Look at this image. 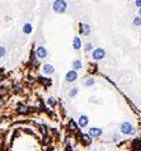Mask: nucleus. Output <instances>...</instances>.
Segmentation results:
<instances>
[{"instance_id": "nucleus-1", "label": "nucleus", "mask_w": 141, "mask_h": 151, "mask_svg": "<svg viewBox=\"0 0 141 151\" xmlns=\"http://www.w3.org/2000/svg\"><path fill=\"white\" fill-rule=\"evenodd\" d=\"M52 8H53V10H55L56 13L62 14V13H65L66 9H68V3H66L65 0H55V1H53Z\"/></svg>"}, {"instance_id": "nucleus-2", "label": "nucleus", "mask_w": 141, "mask_h": 151, "mask_svg": "<svg viewBox=\"0 0 141 151\" xmlns=\"http://www.w3.org/2000/svg\"><path fill=\"white\" fill-rule=\"evenodd\" d=\"M120 128H121V132L123 135H133L135 133V127H133L130 122H122Z\"/></svg>"}, {"instance_id": "nucleus-3", "label": "nucleus", "mask_w": 141, "mask_h": 151, "mask_svg": "<svg viewBox=\"0 0 141 151\" xmlns=\"http://www.w3.org/2000/svg\"><path fill=\"white\" fill-rule=\"evenodd\" d=\"M92 56H93V59H94L95 61H99V60H102V59H104V56H105V51L103 49H95L94 51H93V53H92Z\"/></svg>"}, {"instance_id": "nucleus-4", "label": "nucleus", "mask_w": 141, "mask_h": 151, "mask_svg": "<svg viewBox=\"0 0 141 151\" xmlns=\"http://www.w3.org/2000/svg\"><path fill=\"white\" fill-rule=\"evenodd\" d=\"M102 133H103V130H102V128H98V127H92L90 130L88 131V135L90 137H99V136H102Z\"/></svg>"}, {"instance_id": "nucleus-5", "label": "nucleus", "mask_w": 141, "mask_h": 151, "mask_svg": "<svg viewBox=\"0 0 141 151\" xmlns=\"http://www.w3.org/2000/svg\"><path fill=\"white\" fill-rule=\"evenodd\" d=\"M76 79H78V72H76L75 70L68 71V74H66V76H65V80L68 83H73V81H75Z\"/></svg>"}, {"instance_id": "nucleus-6", "label": "nucleus", "mask_w": 141, "mask_h": 151, "mask_svg": "<svg viewBox=\"0 0 141 151\" xmlns=\"http://www.w3.org/2000/svg\"><path fill=\"white\" fill-rule=\"evenodd\" d=\"M80 34H83V36H88L89 33H90V25L89 24H85V23H80Z\"/></svg>"}, {"instance_id": "nucleus-7", "label": "nucleus", "mask_w": 141, "mask_h": 151, "mask_svg": "<svg viewBox=\"0 0 141 151\" xmlns=\"http://www.w3.org/2000/svg\"><path fill=\"white\" fill-rule=\"evenodd\" d=\"M36 55H37L38 59H44V57L47 56V50L44 49L43 46H40V47H37V50H36Z\"/></svg>"}, {"instance_id": "nucleus-8", "label": "nucleus", "mask_w": 141, "mask_h": 151, "mask_svg": "<svg viewBox=\"0 0 141 151\" xmlns=\"http://www.w3.org/2000/svg\"><path fill=\"white\" fill-rule=\"evenodd\" d=\"M88 122H89V118H88V115H85V114H81L79 117V121H78V124L80 127H86L88 126Z\"/></svg>"}, {"instance_id": "nucleus-9", "label": "nucleus", "mask_w": 141, "mask_h": 151, "mask_svg": "<svg viewBox=\"0 0 141 151\" xmlns=\"http://www.w3.org/2000/svg\"><path fill=\"white\" fill-rule=\"evenodd\" d=\"M43 74H46V75H52L53 72H55V67H53L51 64H46V65H43Z\"/></svg>"}, {"instance_id": "nucleus-10", "label": "nucleus", "mask_w": 141, "mask_h": 151, "mask_svg": "<svg viewBox=\"0 0 141 151\" xmlns=\"http://www.w3.org/2000/svg\"><path fill=\"white\" fill-rule=\"evenodd\" d=\"M81 38L80 37H75L74 38V41H73V47H74V50H80L81 49Z\"/></svg>"}, {"instance_id": "nucleus-11", "label": "nucleus", "mask_w": 141, "mask_h": 151, "mask_svg": "<svg viewBox=\"0 0 141 151\" xmlns=\"http://www.w3.org/2000/svg\"><path fill=\"white\" fill-rule=\"evenodd\" d=\"M81 66H83V64H81V61L80 60H75L73 62V69L75 70V71H78V70L81 69Z\"/></svg>"}, {"instance_id": "nucleus-12", "label": "nucleus", "mask_w": 141, "mask_h": 151, "mask_svg": "<svg viewBox=\"0 0 141 151\" xmlns=\"http://www.w3.org/2000/svg\"><path fill=\"white\" fill-rule=\"evenodd\" d=\"M23 32H24L25 34L32 33V25H31L29 23H25V24L23 25Z\"/></svg>"}, {"instance_id": "nucleus-13", "label": "nucleus", "mask_w": 141, "mask_h": 151, "mask_svg": "<svg viewBox=\"0 0 141 151\" xmlns=\"http://www.w3.org/2000/svg\"><path fill=\"white\" fill-rule=\"evenodd\" d=\"M69 127H70V130H71V131H74V132H75V131H78V124L75 123V121H74V120H70L69 121Z\"/></svg>"}, {"instance_id": "nucleus-14", "label": "nucleus", "mask_w": 141, "mask_h": 151, "mask_svg": "<svg viewBox=\"0 0 141 151\" xmlns=\"http://www.w3.org/2000/svg\"><path fill=\"white\" fill-rule=\"evenodd\" d=\"M132 24L135 25V27H140V25H141V17H140V15H139V17H135V18H133Z\"/></svg>"}, {"instance_id": "nucleus-15", "label": "nucleus", "mask_w": 141, "mask_h": 151, "mask_svg": "<svg viewBox=\"0 0 141 151\" xmlns=\"http://www.w3.org/2000/svg\"><path fill=\"white\" fill-rule=\"evenodd\" d=\"M94 83H95L94 79H93V78H89L88 80H85V81H84V85H85V86H90V85L94 84Z\"/></svg>"}, {"instance_id": "nucleus-16", "label": "nucleus", "mask_w": 141, "mask_h": 151, "mask_svg": "<svg viewBox=\"0 0 141 151\" xmlns=\"http://www.w3.org/2000/svg\"><path fill=\"white\" fill-rule=\"evenodd\" d=\"M18 112H19V113H28V108L27 107H23V105H19Z\"/></svg>"}, {"instance_id": "nucleus-17", "label": "nucleus", "mask_w": 141, "mask_h": 151, "mask_svg": "<svg viewBox=\"0 0 141 151\" xmlns=\"http://www.w3.org/2000/svg\"><path fill=\"white\" fill-rule=\"evenodd\" d=\"M40 80L43 83L44 85H51V80H50V79H46V78H42V76H41Z\"/></svg>"}, {"instance_id": "nucleus-18", "label": "nucleus", "mask_w": 141, "mask_h": 151, "mask_svg": "<svg viewBox=\"0 0 141 151\" xmlns=\"http://www.w3.org/2000/svg\"><path fill=\"white\" fill-rule=\"evenodd\" d=\"M76 94H78V88H73L71 90H70V93H69L70 97H75Z\"/></svg>"}, {"instance_id": "nucleus-19", "label": "nucleus", "mask_w": 141, "mask_h": 151, "mask_svg": "<svg viewBox=\"0 0 141 151\" xmlns=\"http://www.w3.org/2000/svg\"><path fill=\"white\" fill-rule=\"evenodd\" d=\"M6 53V50L4 46H0V57H4V55Z\"/></svg>"}, {"instance_id": "nucleus-20", "label": "nucleus", "mask_w": 141, "mask_h": 151, "mask_svg": "<svg viewBox=\"0 0 141 151\" xmlns=\"http://www.w3.org/2000/svg\"><path fill=\"white\" fill-rule=\"evenodd\" d=\"M83 140H84V142L89 143L90 142V136H89V135H83Z\"/></svg>"}, {"instance_id": "nucleus-21", "label": "nucleus", "mask_w": 141, "mask_h": 151, "mask_svg": "<svg viewBox=\"0 0 141 151\" xmlns=\"http://www.w3.org/2000/svg\"><path fill=\"white\" fill-rule=\"evenodd\" d=\"M93 50V44L92 43H86L85 44V51H90Z\"/></svg>"}, {"instance_id": "nucleus-22", "label": "nucleus", "mask_w": 141, "mask_h": 151, "mask_svg": "<svg viewBox=\"0 0 141 151\" xmlns=\"http://www.w3.org/2000/svg\"><path fill=\"white\" fill-rule=\"evenodd\" d=\"M49 103H50L51 105H55V104H56V100H55V98H50V99H49Z\"/></svg>"}, {"instance_id": "nucleus-23", "label": "nucleus", "mask_w": 141, "mask_h": 151, "mask_svg": "<svg viewBox=\"0 0 141 151\" xmlns=\"http://www.w3.org/2000/svg\"><path fill=\"white\" fill-rule=\"evenodd\" d=\"M135 4L137 8H141V0H135Z\"/></svg>"}, {"instance_id": "nucleus-24", "label": "nucleus", "mask_w": 141, "mask_h": 151, "mask_svg": "<svg viewBox=\"0 0 141 151\" xmlns=\"http://www.w3.org/2000/svg\"><path fill=\"white\" fill-rule=\"evenodd\" d=\"M139 15L141 17V8H139Z\"/></svg>"}, {"instance_id": "nucleus-25", "label": "nucleus", "mask_w": 141, "mask_h": 151, "mask_svg": "<svg viewBox=\"0 0 141 151\" xmlns=\"http://www.w3.org/2000/svg\"><path fill=\"white\" fill-rule=\"evenodd\" d=\"M129 1H131V0H129Z\"/></svg>"}]
</instances>
